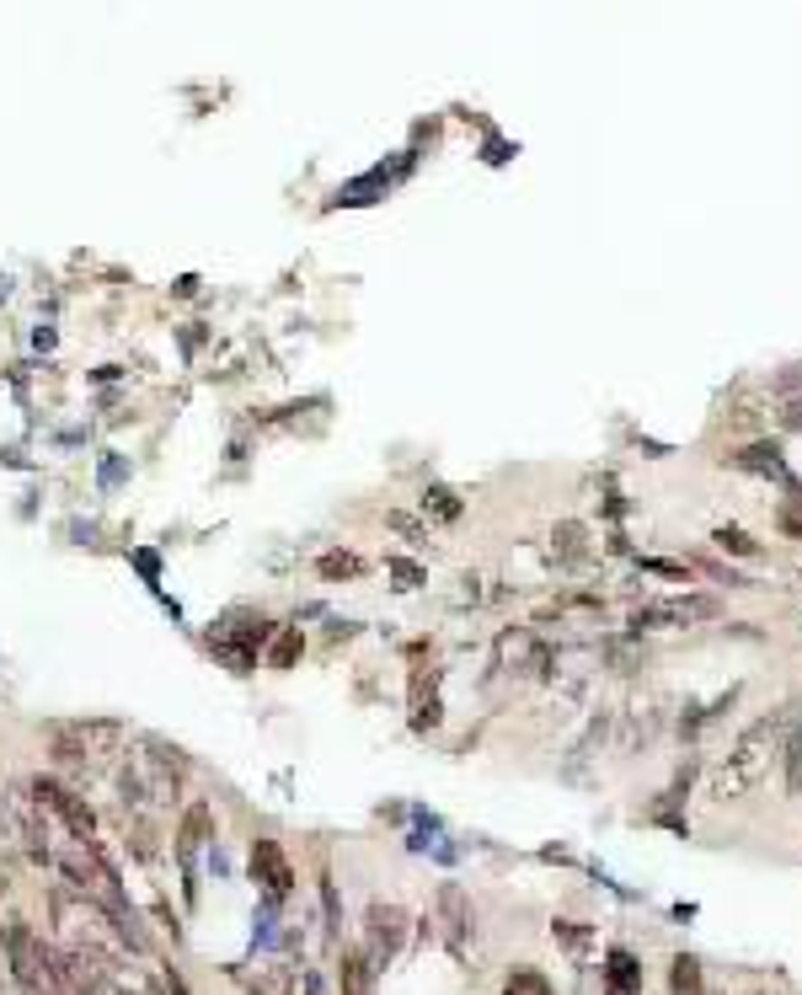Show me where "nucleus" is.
Wrapping results in <instances>:
<instances>
[{
    "mask_svg": "<svg viewBox=\"0 0 802 995\" xmlns=\"http://www.w3.org/2000/svg\"><path fill=\"white\" fill-rule=\"evenodd\" d=\"M781 728H787V712H765V717H755V723L733 739V749L712 765L706 797H712V803H738V797H749V792L760 787L765 771H770V754L781 749Z\"/></svg>",
    "mask_w": 802,
    "mask_h": 995,
    "instance_id": "f257e3e1",
    "label": "nucleus"
},
{
    "mask_svg": "<svg viewBox=\"0 0 802 995\" xmlns=\"http://www.w3.org/2000/svg\"><path fill=\"white\" fill-rule=\"evenodd\" d=\"M5 958H11V974H16V985L22 991L38 995L43 985H54V974H48V953L38 948V937L16 920V926H5Z\"/></svg>",
    "mask_w": 802,
    "mask_h": 995,
    "instance_id": "f03ea898",
    "label": "nucleus"
},
{
    "mask_svg": "<svg viewBox=\"0 0 802 995\" xmlns=\"http://www.w3.org/2000/svg\"><path fill=\"white\" fill-rule=\"evenodd\" d=\"M401 937H406V915L397 905H369V963L386 969L401 953Z\"/></svg>",
    "mask_w": 802,
    "mask_h": 995,
    "instance_id": "7ed1b4c3",
    "label": "nucleus"
},
{
    "mask_svg": "<svg viewBox=\"0 0 802 995\" xmlns=\"http://www.w3.org/2000/svg\"><path fill=\"white\" fill-rule=\"evenodd\" d=\"M252 877L268 888V899H283V894L294 888V868H289V857H283L279 840H257V846H252Z\"/></svg>",
    "mask_w": 802,
    "mask_h": 995,
    "instance_id": "20e7f679",
    "label": "nucleus"
},
{
    "mask_svg": "<svg viewBox=\"0 0 802 995\" xmlns=\"http://www.w3.org/2000/svg\"><path fill=\"white\" fill-rule=\"evenodd\" d=\"M33 797H38L43 808H54V814H59V819H65V825H70V835H80V840H91V829H97V819H91V808H86V803H80L76 792L70 787H59V782H33Z\"/></svg>",
    "mask_w": 802,
    "mask_h": 995,
    "instance_id": "39448f33",
    "label": "nucleus"
},
{
    "mask_svg": "<svg viewBox=\"0 0 802 995\" xmlns=\"http://www.w3.org/2000/svg\"><path fill=\"white\" fill-rule=\"evenodd\" d=\"M439 915H444V942H449V953L466 958V948H471V905H466V894H460L455 883H444L439 888Z\"/></svg>",
    "mask_w": 802,
    "mask_h": 995,
    "instance_id": "423d86ee",
    "label": "nucleus"
},
{
    "mask_svg": "<svg viewBox=\"0 0 802 995\" xmlns=\"http://www.w3.org/2000/svg\"><path fill=\"white\" fill-rule=\"evenodd\" d=\"M706 616H717V605L712 600H669V605H647V611H637L632 616V626H690V622H706Z\"/></svg>",
    "mask_w": 802,
    "mask_h": 995,
    "instance_id": "0eeeda50",
    "label": "nucleus"
},
{
    "mask_svg": "<svg viewBox=\"0 0 802 995\" xmlns=\"http://www.w3.org/2000/svg\"><path fill=\"white\" fill-rule=\"evenodd\" d=\"M604 995H642V969L626 948L604 958Z\"/></svg>",
    "mask_w": 802,
    "mask_h": 995,
    "instance_id": "6e6552de",
    "label": "nucleus"
},
{
    "mask_svg": "<svg viewBox=\"0 0 802 995\" xmlns=\"http://www.w3.org/2000/svg\"><path fill=\"white\" fill-rule=\"evenodd\" d=\"M337 969H343V995H375V963H369V953L348 948Z\"/></svg>",
    "mask_w": 802,
    "mask_h": 995,
    "instance_id": "1a4fd4ad",
    "label": "nucleus"
},
{
    "mask_svg": "<svg viewBox=\"0 0 802 995\" xmlns=\"http://www.w3.org/2000/svg\"><path fill=\"white\" fill-rule=\"evenodd\" d=\"M733 460H738L744 471H765V477H776V482H792V471H787V460H781L776 445H749V450H738Z\"/></svg>",
    "mask_w": 802,
    "mask_h": 995,
    "instance_id": "9d476101",
    "label": "nucleus"
},
{
    "mask_svg": "<svg viewBox=\"0 0 802 995\" xmlns=\"http://www.w3.org/2000/svg\"><path fill=\"white\" fill-rule=\"evenodd\" d=\"M669 995H701V963L690 953H680L669 963Z\"/></svg>",
    "mask_w": 802,
    "mask_h": 995,
    "instance_id": "9b49d317",
    "label": "nucleus"
},
{
    "mask_svg": "<svg viewBox=\"0 0 802 995\" xmlns=\"http://www.w3.org/2000/svg\"><path fill=\"white\" fill-rule=\"evenodd\" d=\"M712 546L727 551V557H755V551H760V540L749 536V530H738V525H717V530H712Z\"/></svg>",
    "mask_w": 802,
    "mask_h": 995,
    "instance_id": "f8f14e48",
    "label": "nucleus"
},
{
    "mask_svg": "<svg viewBox=\"0 0 802 995\" xmlns=\"http://www.w3.org/2000/svg\"><path fill=\"white\" fill-rule=\"evenodd\" d=\"M503 995H557V991H552V980H546L541 969H514V974L503 980Z\"/></svg>",
    "mask_w": 802,
    "mask_h": 995,
    "instance_id": "ddd939ff",
    "label": "nucleus"
},
{
    "mask_svg": "<svg viewBox=\"0 0 802 995\" xmlns=\"http://www.w3.org/2000/svg\"><path fill=\"white\" fill-rule=\"evenodd\" d=\"M781 765H787V787L802 792V723H792V734L781 745Z\"/></svg>",
    "mask_w": 802,
    "mask_h": 995,
    "instance_id": "4468645a",
    "label": "nucleus"
},
{
    "mask_svg": "<svg viewBox=\"0 0 802 995\" xmlns=\"http://www.w3.org/2000/svg\"><path fill=\"white\" fill-rule=\"evenodd\" d=\"M423 514H434V519H444V525H455V519H460V498L449 493V488H428V493H423Z\"/></svg>",
    "mask_w": 802,
    "mask_h": 995,
    "instance_id": "2eb2a0df",
    "label": "nucleus"
},
{
    "mask_svg": "<svg viewBox=\"0 0 802 995\" xmlns=\"http://www.w3.org/2000/svg\"><path fill=\"white\" fill-rule=\"evenodd\" d=\"M364 562L354 557V551H326L321 557V579H359Z\"/></svg>",
    "mask_w": 802,
    "mask_h": 995,
    "instance_id": "dca6fc26",
    "label": "nucleus"
},
{
    "mask_svg": "<svg viewBox=\"0 0 802 995\" xmlns=\"http://www.w3.org/2000/svg\"><path fill=\"white\" fill-rule=\"evenodd\" d=\"M300 648H305V642H300V631H279V642H274L268 663H274V669H289V663L300 659Z\"/></svg>",
    "mask_w": 802,
    "mask_h": 995,
    "instance_id": "f3484780",
    "label": "nucleus"
},
{
    "mask_svg": "<svg viewBox=\"0 0 802 995\" xmlns=\"http://www.w3.org/2000/svg\"><path fill=\"white\" fill-rule=\"evenodd\" d=\"M781 423L787 428H802V391H787L781 396Z\"/></svg>",
    "mask_w": 802,
    "mask_h": 995,
    "instance_id": "a211bd4d",
    "label": "nucleus"
},
{
    "mask_svg": "<svg viewBox=\"0 0 802 995\" xmlns=\"http://www.w3.org/2000/svg\"><path fill=\"white\" fill-rule=\"evenodd\" d=\"M781 530H787V536H802V503H787V508H781Z\"/></svg>",
    "mask_w": 802,
    "mask_h": 995,
    "instance_id": "6ab92c4d",
    "label": "nucleus"
},
{
    "mask_svg": "<svg viewBox=\"0 0 802 995\" xmlns=\"http://www.w3.org/2000/svg\"><path fill=\"white\" fill-rule=\"evenodd\" d=\"M647 573H664V579H690V568H680V562H642Z\"/></svg>",
    "mask_w": 802,
    "mask_h": 995,
    "instance_id": "aec40b11",
    "label": "nucleus"
},
{
    "mask_svg": "<svg viewBox=\"0 0 802 995\" xmlns=\"http://www.w3.org/2000/svg\"><path fill=\"white\" fill-rule=\"evenodd\" d=\"M391 525H397L401 536H412V540H423V525L417 519H406V514H391Z\"/></svg>",
    "mask_w": 802,
    "mask_h": 995,
    "instance_id": "412c9836",
    "label": "nucleus"
},
{
    "mask_svg": "<svg viewBox=\"0 0 802 995\" xmlns=\"http://www.w3.org/2000/svg\"><path fill=\"white\" fill-rule=\"evenodd\" d=\"M792 583H798V600H802V562H798V573H792Z\"/></svg>",
    "mask_w": 802,
    "mask_h": 995,
    "instance_id": "4be33fe9",
    "label": "nucleus"
},
{
    "mask_svg": "<svg viewBox=\"0 0 802 995\" xmlns=\"http://www.w3.org/2000/svg\"><path fill=\"white\" fill-rule=\"evenodd\" d=\"M5 888H11V877H5V872H0V894H5Z\"/></svg>",
    "mask_w": 802,
    "mask_h": 995,
    "instance_id": "5701e85b",
    "label": "nucleus"
}]
</instances>
